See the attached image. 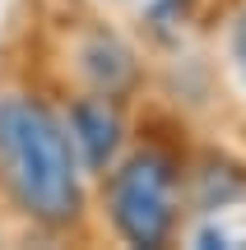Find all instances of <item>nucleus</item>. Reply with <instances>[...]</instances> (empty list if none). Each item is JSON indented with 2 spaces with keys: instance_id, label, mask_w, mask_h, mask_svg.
I'll return each mask as SVG.
<instances>
[{
  "instance_id": "obj_5",
  "label": "nucleus",
  "mask_w": 246,
  "mask_h": 250,
  "mask_svg": "<svg viewBox=\"0 0 246 250\" xmlns=\"http://www.w3.org/2000/svg\"><path fill=\"white\" fill-rule=\"evenodd\" d=\"M232 56H237V70H242V79H246V14H242L237 33H232Z\"/></svg>"
},
{
  "instance_id": "obj_3",
  "label": "nucleus",
  "mask_w": 246,
  "mask_h": 250,
  "mask_svg": "<svg viewBox=\"0 0 246 250\" xmlns=\"http://www.w3.org/2000/svg\"><path fill=\"white\" fill-rule=\"evenodd\" d=\"M70 130H74V144H79L84 162H89L93 171L107 167L112 153H116V144H121V121H116V111H112L107 98H84V102H74Z\"/></svg>"
},
{
  "instance_id": "obj_2",
  "label": "nucleus",
  "mask_w": 246,
  "mask_h": 250,
  "mask_svg": "<svg viewBox=\"0 0 246 250\" xmlns=\"http://www.w3.org/2000/svg\"><path fill=\"white\" fill-rule=\"evenodd\" d=\"M172 162L158 153H139L112 176V223L130 246H163L172 232Z\"/></svg>"
},
{
  "instance_id": "obj_1",
  "label": "nucleus",
  "mask_w": 246,
  "mask_h": 250,
  "mask_svg": "<svg viewBox=\"0 0 246 250\" xmlns=\"http://www.w3.org/2000/svg\"><path fill=\"white\" fill-rule=\"evenodd\" d=\"M0 162L19 208L37 223H70L79 213V181L61 121L28 98L0 102Z\"/></svg>"
},
{
  "instance_id": "obj_4",
  "label": "nucleus",
  "mask_w": 246,
  "mask_h": 250,
  "mask_svg": "<svg viewBox=\"0 0 246 250\" xmlns=\"http://www.w3.org/2000/svg\"><path fill=\"white\" fill-rule=\"evenodd\" d=\"M84 70L93 74V83L107 93L126 88L130 79H135V61H130V51L116 42V37H93L89 46H84Z\"/></svg>"
}]
</instances>
